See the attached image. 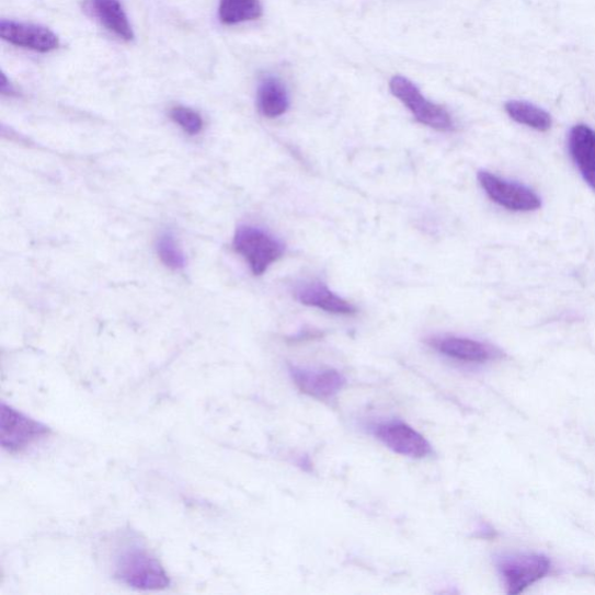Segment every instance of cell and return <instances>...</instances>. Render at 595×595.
Wrapping results in <instances>:
<instances>
[{
    "mask_svg": "<svg viewBox=\"0 0 595 595\" xmlns=\"http://www.w3.org/2000/svg\"><path fill=\"white\" fill-rule=\"evenodd\" d=\"M478 181L494 203L514 213H530L542 206L540 196L526 185L506 181L484 170L478 172Z\"/></svg>",
    "mask_w": 595,
    "mask_h": 595,
    "instance_id": "cell-5",
    "label": "cell"
},
{
    "mask_svg": "<svg viewBox=\"0 0 595 595\" xmlns=\"http://www.w3.org/2000/svg\"><path fill=\"white\" fill-rule=\"evenodd\" d=\"M375 435L380 443L401 456L425 458L432 454L428 440L404 422L392 421L378 425Z\"/></svg>",
    "mask_w": 595,
    "mask_h": 595,
    "instance_id": "cell-7",
    "label": "cell"
},
{
    "mask_svg": "<svg viewBox=\"0 0 595 595\" xmlns=\"http://www.w3.org/2000/svg\"><path fill=\"white\" fill-rule=\"evenodd\" d=\"M85 11L107 31L131 42L134 31L121 0H87Z\"/></svg>",
    "mask_w": 595,
    "mask_h": 595,
    "instance_id": "cell-12",
    "label": "cell"
},
{
    "mask_svg": "<svg viewBox=\"0 0 595 595\" xmlns=\"http://www.w3.org/2000/svg\"><path fill=\"white\" fill-rule=\"evenodd\" d=\"M112 577L140 591H160L170 586V577L156 554L137 534H123L112 549Z\"/></svg>",
    "mask_w": 595,
    "mask_h": 595,
    "instance_id": "cell-1",
    "label": "cell"
},
{
    "mask_svg": "<svg viewBox=\"0 0 595 595\" xmlns=\"http://www.w3.org/2000/svg\"><path fill=\"white\" fill-rule=\"evenodd\" d=\"M569 150L585 182L595 191V130L574 126L569 134Z\"/></svg>",
    "mask_w": 595,
    "mask_h": 595,
    "instance_id": "cell-13",
    "label": "cell"
},
{
    "mask_svg": "<svg viewBox=\"0 0 595 595\" xmlns=\"http://www.w3.org/2000/svg\"><path fill=\"white\" fill-rule=\"evenodd\" d=\"M510 117L517 124L526 125L540 131L551 128L552 119L543 108L528 102L512 101L505 105Z\"/></svg>",
    "mask_w": 595,
    "mask_h": 595,
    "instance_id": "cell-15",
    "label": "cell"
},
{
    "mask_svg": "<svg viewBox=\"0 0 595 595\" xmlns=\"http://www.w3.org/2000/svg\"><path fill=\"white\" fill-rule=\"evenodd\" d=\"M0 36L11 45L38 53H49L60 46L59 37L49 28L13 21L0 23Z\"/></svg>",
    "mask_w": 595,
    "mask_h": 595,
    "instance_id": "cell-8",
    "label": "cell"
},
{
    "mask_svg": "<svg viewBox=\"0 0 595 595\" xmlns=\"http://www.w3.org/2000/svg\"><path fill=\"white\" fill-rule=\"evenodd\" d=\"M390 88L396 98L414 115L415 119L439 131L455 130V123L449 112L430 102L417 87L402 76H394Z\"/></svg>",
    "mask_w": 595,
    "mask_h": 595,
    "instance_id": "cell-4",
    "label": "cell"
},
{
    "mask_svg": "<svg viewBox=\"0 0 595 595\" xmlns=\"http://www.w3.org/2000/svg\"><path fill=\"white\" fill-rule=\"evenodd\" d=\"M507 592L519 594L541 581L550 570V561L541 554H516L499 564Z\"/></svg>",
    "mask_w": 595,
    "mask_h": 595,
    "instance_id": "cell-6",
    "label": "cell"
},
{
    "mask_svg": "<svg viewBox=\"0 0 595 595\" xmlns=\"http://www.w3.org/2000/svg\"><path fill=\"white\" fill-rule=\"evenodd\" d=\"M52 431L43 422L7 405H0V444L11 454H21L41 444Z\"/></svg>",
    "mask_w": 595,
    "mask_h": 595,
    "instance_id": "cell-3",
    "label": "cell"
},
{
    "mask_svg": "<svg viewBox=\"0 0 595 595\" xmlns=\"http://www.w3.org/2000/svg\"><path fill=\"white\" fill-rule=\"evenodd\" d=\"M258 105L266 118H278L290 107L289 93L285 85L274 76H266L258 91Z\"/></svg>",
    "mask_w": 595,
    "mask_h": 595,
    "instance_id": "cell-14",
    "label": "cell"
},
{
    "mask_svg": "<svg viewBox=\"0 0 595 595\" xmlns=\"http://www.w3.org/2000/svg\"><path fill=\"white\" fill-rule=\"evenodd\" d=\"M261 15L260 0H220L219 18L225 25L256 21Z\"/></svg>",
    "mask_w": 595,
    "mask_h": 595,
    "instance_id": "cell-16",
    "label": "cell"
},
{
    "mask_svg": "<svg viewBox=\"0 0 595 595\" xmlns=\"http://www.w3.org/2000/svg\"><path fill=\"white\" fill-rule=\"evenodd\" d=\"M294 296L302 305L316 307L324 312L352 316L357 312L356 307L335 295L329 286L321 282H304L295 287Z\"/></svg>",
    "mask_w": 595,
    "mask_h": 595,
    "instance_id": "cell-10",
    "label": "cell"
},
{
    "mask_svg": "<svg viewBox=\"0 0 595 595\" xmlns=\"http://www.w3.org/2000/svg\"><path fill=\"white\" fill-rule=\"evenodd\" d=\"M297 388L305 394L323 400L336 396L345 386V378L336 370H306L290 368Z\"/></svg>",
    "mask_w": 595,
    "mask_h": 595,
    "instance_id": "cell-11",
    "label": "cell"
},
{
    "mask_svg": "<svg viewBox=\"0 0 595 595\" xmlns=\"http://www.w3.org/2000/svg\"><path fill=\"white\" fill-rule=\"evenodd\" d=\"M157 252L162 263L172 271H182L186 265L182 248L170 230L159 237Z\"/></svg>",
    "mask_w": 595,
    "mask_h": 595,
    "instance_id": "cell-17",
    "label": "cell"
},
{
    "mask_svg": "<svg viewBox=\"0 0 595 595\" xmlns=\"http://www.w3.org/2000/svg\"><path fill=\"white\" fill-rule=\"evenodd\" d=\"M431 347L445 356L471 363H484L501 356V352L484 342L458 336H434Z\"/></svg>",
    "mask_w": 595,
    "mask_h": 595,
    "instance_id": "cell-9",
    "label": "cell"
},
{
    "mask_svg": "<svg viewBox=\"0 0 595 595\" xmlns=\"http://www.w3.org/2000/svg\"><path fill=\"white\" fill-rule=\"evenodd\" d=\"M170 118L190 136H197L203 130L202 115L186 106H175L170 110Z\"/></svg>",
    "mask_w": 595,
    "mask_h": 595,
    "instance_id": "cell-18",
    "label": "cell"
},
{
    "mask_svg": "<svg viewBox=\"0 0 595 595\" xmlns=\"http://www.w3.org/2000/svg\"><path fill=\"white\" fill-rule=\"evenodd\" d=\"M233 245L255 276H262L285 254V244L279 239L251 225H242L237 229Z\"/></svg>",
    "mask_w": 595,
    "mask_h": 595,
    "instance_id": "cell-2",
    "label": "cell"
}]
</instances>
